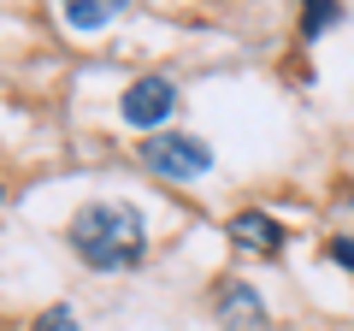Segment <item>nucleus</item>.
I'll list each match as a JSON object with an SVG mask.
<instances>
[{
    "instance_id": "39448f33",
    "label": "nucleus",
    "mask_w": 354,
    "mask_h": 331,
    "mask_svg": "<svg viewBox=\"0 0 354 331\" xmlns=\"http://www.w3.org/2000/svg\"><path fill=\"white\" fill-rule=\"evenodd\" d=\"M230 242H242L248 255H272L283 242V225L272 213H260V207H242V213L230 219Z\"/></svg>"
},
{
    "instance_id": "6e6552de",
    "label": "nucleus",
    "mask_w": 354,
    "mask_h": 331,
    "mask_svg": "<svg viewBox=\"0 0 354 331\" xmlns=\"http://www.w3.org/2000/svg\"><path fill=\"white\" fill-rule=\"evenodd\" d=\"M30 331H77V314H71V307L59 302V307H48V314H41L36 325H30Z\"/></svg>"
},
{
    "instance_id": "7ed1b4c3",
    "label": "nucleus",
    "mask_w": 354,
    "mask_h": 331,
    "mask_svg": "<svg viewBox=\"0 0 354 331\" xmlns=\"http://www.w3.org/2000/svg\"><path fill=\"white\" fill-rule=\"evenodd\" d=\"M171 107H177V83L153 71V77H136V83L124 89V107H118V113H124V125L153 130V125H165V118H171Z\"/></svg>"
},
{
    "instance_id": "9d476101",
    "label": "nucleus",
    "mask_w": 354,
    "mask_h": 331,
    "mask_svg": "<svg viewBox=\"0 0 354 331\" xmlns=\"http://www.w3.org/2000/svg\"><path fill=\"white\" fill-rule=\"evenodd\" d=\"M0 195H6V190H0Z\"/></svg>"
},
{
    "instance_id": "f03ea898",
    "label": "nucleus",
    "mask_w": 354,
    "mask_h": 331,
    "mask_svg": "<svg viewBox=\"0 0 354 331\" xmlns=\"http://www.w3.org/2000/svg\"><path fill=\"white\" fill-rule=\"evenodd\" d=\"M142 166H148L153 178L189 184V178H201L207 166H213V148H207L201 136H148L142 142Z\"/></svg>"
},
{
    "instance_id": "0eeeda50",
    "label": "nucleus",
    "mask_w": 354,
    "mask_h": 331,
    "mask_svg": "<svg viewBox=\"0 0 354 331\" xmlns=\"http://www.w3.org/2000/svg\"><path fill=\"white\" fill-rule=\"evenodd\" d=\"M337 18H342V6H337V0H307V18H301V36L313 42L319 30H325V24H337Z\"/></svg>"
},
{
    "instance_id": "1a4fd4ad",
    "label": "nucleus",
    "mask_w": 354,
    "mask_h": 331,
    "mask_svg": "<svg viewBox=\"0 0 354 331\" xmlns=\"http://www.w3.org/2000/svg\"><path fill=\"white\" fill-rule=\"evenodd\" d=\"M330 260H337V267H348V272H354V237H337V242H330Z\"/></svg>"
},
{
    "instance_id": "423d86ee",
    "label": "nucleus",
    "mask_w": 354,
    "mask_h": 331,
    "mask_svg": "<svg viewBox=\"0 0 354 331\" xmlns=\"http://www.w3.org/2000/svg\"><path fill=\"white\" fill-rule=\"evenodd\" d=\"M130 0H59V18L71 30H83V36H95V30H106L113 18H124Z\"/></svg>"
},
{
    "instance_id": "20e7f679",
    "label": "nucleus",
    "mask_w": 354,
    "mask_h": 331,
    "mask_svg": "<svg viewBox=\"0 0 354 331\" xmlns=\"http://www.w3.org/2000/svg\"><path fill=\"white\" fill-rule=\"evenodd\" d=\"M218 319H225L230 331H266V307H260V296H254V284H242V278H230V284H218Z\"/></svg>"
},
{
    "instance_id": "f257e3e1",
    "label": "nucleus",
    "mask_w": 354,
    "mask_h": 331,
    "mask_svg": "<svg viewBox=\"0 0 354 331\" xmlns=\"http://www.w3.org/2000/svg\"><path fill=\"white\" fill-rule=\"evenodd\" d=\"M65 242L95 272H130L148 255V225H142V207H130V202H88L71 213Z\"/></svg>"
}]
</instances>
